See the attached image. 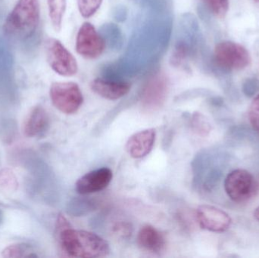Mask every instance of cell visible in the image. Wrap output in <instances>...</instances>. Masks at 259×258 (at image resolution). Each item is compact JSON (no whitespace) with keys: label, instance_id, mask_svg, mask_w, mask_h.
Segmentation results:
<instances>
[{"label":"cell","instance_id":"6da1fadb","mask_svg":"<svg viewBox=\"0 0 259 258\" xmlns=\"http://www.w3.org/2000/svg\"><path fill=\"white\" fill-rule=\"evenodd\" d=\"M56 229L61 248L68 257H104L110 252L105 239L91 232L74 230L64 215H59Z\"/></svg>","mask_w":259,"mask_h":258},{"label":"cell","instance_id":"7a4b0ae2","mask_svg":"<svg viewBox=\"0 0 259 258\" xmlns=\"http://www.w3.org/2000/svg\"><path fill=\"white\" fill-rule=\"evenodd\" d=\"M39 18V0H18L5 21V34L13 39L25 40L36 31Z\"/></svg>","mask_w":259,"mask_h":258},{"label":"cell","instance_id":"3957f363","mask_svg":"<svg viewBox=\"0 0 259 258\" xmlns=\"http://www.w3.org/2000/svg\"><path fill=\"white\" fill-rule=\"evenodd\" d=\"M214 59L217 66L226 72L244 69L251 62L247 49L232 41L219 42L214 48Z\"/></svg>","mask_w":259,"mask_h":258},{"label":"cell","instance_id":"277c9868","mask_svg":"<svg viewBox=\"0 0 259 258\" xmlns=\"http://www.w3.org/2000/svg\"><path fill=\"white\" fill-rule=\"evenodd\" d=\"M50 95L53 106L65 115L76 113L83 104V94L74 82H55L50 87Z\"/></svg>","mask_w":259,"mask_h":258},{"label":"cell","instance_id":"5b68a950","mask_svg":"<svg viewBox=\"0 0 259 258\" xmlns=\"http://www.w3.org/2000/svg\"><path fill=\"white\" fill-rule=\"evenodd\" d=\"M225 189L228 196L237 203L252 198L258 189L253 176L249 171L237 169L231 171L225 180Z\"/></svg>","mask_w":259,"mask_h":258},{"label":"cell","instance_id":"8992f818","mask_svg":"<svg viewBox=\"0 0 259 258\" xmlns=\"http://www.w3.org/2000/svg\"><path fill=\"white\" fill-rule=\"evenodd\" d=\"M46 51L49 65L55 72L63 77H72L77 74V60L59 39H47Z\"/></svg>","mask_w":259,"mask_h":258},{"label":"cell","instance_id":"52a82bcc","mask_svg":"<svg viewBox=\"0 0 259 258\" xmlns=\"http://www.w3.org/2000/svg\"><path fill=\"white\" fill-rule=\"evenodd\" d=\"M106 48L104 39L99 34L94 26L89 22L82 24L77 33L76 50L86 59L100 57Z\"/></svg>","mask_w":259,"mask_h":258},{"label":"cell","instance_id":"ba28073f","mask_svg":"<svg viewBox=\"0 0 259 258\" xmlns=\"http://www.w3.org/2000/svg\"><path fill=\"white\" fill-rule=\"evenodd\" d=\"M196 219L201 228L213 233H223L231 227L232 219L222 209L203 204L196 210Z\"/></svg>","mask_w":259,"mask_h":258},{"label":"cell","instance_id":"9c48e42d","mask_svg":"<svg viewBox=\"0 0 259 258\" xmlns=\"http://www.w3.org/2000/svg\"><path fill=\"white\" fill-rule=\"evenodd\" d=\"M113 174L108 168L94 170L78 179L75 190L80 195H89L106 189L112 180Z\"/></svg>","mask_w":259,"mask_h":258},{"label":"cell","instance_id":"30bf717a","mask_svg":"<svg viewBox=\"0 0 259 258\" xmlns=\"http://www.w3.org/2000/svg\"><path fill=\"white\" fill-rule=\"evenodd\" d=\"M167 90V80L162 74L152 77L145 86L142 94V102L149 109H155L164 102Z\"/></svg>","mask_w":259,"mask_h":258},{"label":"cell","instance_id":"8fae6325","mask_svg":"<svg viewBox=\"0 0 259 258\" xmlns=\"http://www.w3.org/2000/svg\"><path fill=\"white\" fill-rule=\"evenodd\" d=\"M155 129L141 130L133 134L126 143V150L133 159H142L150 153L155 141Z\"/></svg>","mask_w":259,"mask_h":258},{"label":"cell","instance_id":"7c38bea8","mask_svg":"<svg viewBox=\"0 0 259 258\" xmlns=\"http://www.w3.org/2000/svg\"><path fill=\"white\" fill-rule=\"evenodd\" d=\"M91 89L95 93L109 100H117L128 93L131 84L124 81L97 78L91 83Z\"/></svg>","mask_w":259,"mask_h":258},{"label":"cell","instance_id":"4fadbf2b","mask_svg":"<svg viewBox=\"0 0 259 258\" xmlns=\"http://www.w3.org/2000/svg\"><path fill=\"white\" fill-rule=\"evenodd\" d=\"M50 127V118L47 111L36 106L30 112L24 124V134L27 137L41 136L47 133Z\"/></svg>","mask_w":259,"mask_h":258},{"label":"cell","instance_id":"5bb4252c","mask_svg":"<svg viewBox=\"0 0 259 258\" xmlns=\"http://www.w3.org/2000/svg\"><path fill=\"white\" fill-rule=\"evenodd\" d=\"M137 242L143 249L158 254L165 247L164 236L155 227L146 225L142 227L137 235Z\"/></svg>","mask_w":259,"mask_h":258},{"label":"cell","instance_id":"9a60e30c","mask_svg":"<svg viewBox=\"0 0 259 258\" xmlns=\"http://www.w3.org/2000/svg\"><path fill=\"white\" fill-rule=\"evenodd\" d=\"M47 4L53 28L56 31H60L66 9V0H47Z\"/></svg>","mask_w":259,"mask_h":258},{"label":"cell","instance_id":"2e32d148","mask_svg":"<svg viewBox=\"0 0 259 258\" xmlns=\"http://www.w3.org/2000/svg\"><path fill=\"white\" fill-rule=\"evenodd\" d=\"M33 252L30 245L24 243L14 244L6 247L2 252V256L6 258L28 257Z\"/></svg>","mask_w":259,"mask_h":258},{"label":"cell","instance_id":"e0dca14e","mask_svg":"<svg viewBox=\"0 0 259 258\" xmlns=\"http://www.w3.org/2000/svg\"><path fill=\"white\" fill-rule=\"evenodd\" d=\"M103 0H77L80 15L85 18L92 17L100 9Z\"/></svg>","mask_w":259,"mask_h":258},{"label":"cell","instance_id":"ac0fdd59","mask_svg":"<svg viewBox=\"0 0 259 258\" xmlns=\"http://www.w3.org/2000/svg\"><path fill=\"white\" fill-rule=\"evenodd\" d=\"M211 12L219 18L226 16L229 9V0H202Z\"/></svg>","mask_w":259,"mask_h":258},{"label":"cell","instance_id":"d6986e66","mask_svg":"<svg viewBox=\"0 0 259 258\" xmlns=\"http://www.w3.org/2000/svg\"><path fill=\"white\" fill-rule=\"evenodd\" d=\"M18 187V180L14 173L9 169L0 171V188L6 190L14 191Z\"/></svg>","mask_w":259,"mask_h":258},{"label":"cell","instance_id":"ffe728a7","mask_svg":"<svg viewBox=\"0 0 259 258\" xmlns=\"http://www.w3.org/2000/svg\"><path fill=\"white\" fill-rule=\"evenodd\" d=\"M249 119L251 125L259 135V94L249 106Z\"/></svg>","mask_w":259,"mask_h":258},{"label":"cell","instance_id":"44dd1931","mask_svg":"<svg viewBox=\"0 0 259 258\" xmlns=\"http://www.w3.org/2000/svg\"><path fill=\"white\" fill-rule=\"evenodd\" d=\"M133 229L131 224L126 221H118L112 227V233L117 237L127 239L132 234Z\"/></svg>","mask_w":259,"mask_h":258},{"label":"cell","instance_id":"7402d4cb","mask_svg":"<svg viewBox=\"0 0 259 258\" xmlns=\"http://www.w3.org/2000/svg\"><path fill=\"white\" fill-rule=\"evenodd\" d=\"M193 126L195 131L202 136L206 135L210 130L209 124L204 119L203 117L199 114L195 115L193 120Z\"/></svg>","mask_w":259,"mask_h":258},{"label":"cell","instance_id":"603a6c76","mask_svg":"<svg viewBox=\"0 0 259 258\" xmlns=\"http://www.w3.org/2000/svg\"><path fill=\"white\" fill-rule=\"evenodd\" d=\"M187 53H188V49L185 44L180 43L179 45H177L172 56L173 63L177 65H181L183 61L185 60L187 58Z\"/></svg>","mask_w":259,"mask_h":258},{"label":"cell","instance_id":"cb8c5ba5","mask_svg":"<svg viewBox=\"0 0 259 258\" xmlns=\"http://www.w3.org/2000/svg\"><path fill=\"white\" fill-rule=\"evenodd\" d=\"M243 90L246 96H253L259 90V80L257 79H248L243 84Z\"/></svg>","mask_w":259,"mask_h":258},{"label":"cell","instance_id":"d4e9b609","mask_svg":"<svg viewBox=\"0 0 259 258\" xmlns=\"http://www.w3.org/2000/svg\"><path fill=\"white\" fill-rule=\"evenodd\" d=\"M221 176H222V173L219 171H213L210 174L205 183V186L208 188V189H212L214 186H215L216 183L220 180Z\"/></svg>","mask_w":259,"mask_h":258},{"label":"cell","instance_id":"484cf974","mask_svg":"<svg viewBox=\"0 0 259 258\" xmlns=\"http://www.w3.org/2000/svg\"><path fill=\"white\" fill-rule=\"evenodd\" d=\"M254 217L257 221H259V207L255 209V212H254Z\"/></svg>","mask_w":259,"mask_h":258},{"label":"cell","instance_id":"4316f807","mask_svg":"<svg viewBox=\"0 0 259 258\" xmlns=\"http://www.w3.org/2000/svg\"><path fill=\"white\" fill-rule=\"evenodd\" d=\"M3 220H4V216H3V211L0 209V226L3 224Z\"/></svg>","mask_w":259,"mask_h":258},{"label":"cell","instance_id":"83f0119b","mask_svg":"<svg viewBox=\"0 0 259 258\" xmlns=\"http://www.w3.org/2000/svg\"><path fill=\"white\" fill-rule=\"evenodd\" d=\"M254 1L256 2V3H259V0H254Z\"/></svg>","mask_w":259,"mask_h":258}]
</instances>
